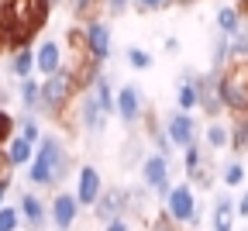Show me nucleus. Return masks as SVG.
I'll use <instances>...</instances> for the list:
<instances>
[{
    "instance_id": "obj_1",
    "label": "nucleus",
    "mask_w": 248,
    "mask_h": 231,
    "mask_svg": "<svg viewBox=\"0 0 248 231\" xmlns=\"http://www.w3.org/2000/svg\"><path fill=\"white\" fill-rule=\"evenodd\" d=\"M48 11H52L48 0H4V4H0V21H4V28H7L11 45L14 49L28 45L45 28Z\"/></svg>"
},
{
    "instance_id": "obj_2",
    "label": "nucleus",
    "mask_w": 248,
    "mask_h": 231,
    "mask_svg": "<svg viewBox=\"0 0 248 231\" xmlns=\"http://www.w3.org/2000/svg\"><path fill=\"white\" fill-rule=\"evenodd\" d=\"M73 173V159H69V148L59 135H45L38 142V152H35V162L28 166V183L31 186H62Z\"/></svg>"
},
{
    "instance_id": "obj_3",
    "label": "nucleus",
    "mask_w": 248,
    "mask_h": 231,
    "mask_svg": "<svg viewBox=\"0 0 248 231\" xmlns=\"http://www.w3.org/2000/svg\"><path fill=\"white\" fill-rule=\"evenodd\" d=\"M79 93V76L73 66H62V69L48 80H42V111L52 117H62L69 107V100Z\"/></svg>"
},
{
    "instance_id": "obj_4",
    "label": "nucleus",
    "mask_w": 248,
    "mask_h": 231,
    "mask_svg": "<svg viewBox=\"0 0 248 231\" xmlns=\"http://www.w3.org/2000/svg\"><path fill=\"white\" fill-rule=\"evenodd\" d=\"M183 169H186V183H190L193 190H207L214 186V169H217V162H210V148L203 142L190 145L183 152Z\"/></svg>"
},
{
    "instance_id": "obj_5",
    "label": "nucleus",
    "mask_w": 248,
    "mask_h": 231,
    "mask_svg": "<svg viewBox=\"0 0 248 231\" xmlns=\"http://www.w3.org/2000/svg\"><path fill=\"white\" fill-rule=\"evenodd\" d=\"M141 183L166 204L169 193L176 190V183H172V162H169L166 155H159V152H152V155L141 162Z\"/></svg>"
},
{
    "instance_id": "obj_6",
    "label": "nucleus",
    "mask_w": 248,
    "mask_h": 231,
    "mask_svg": "<svg viewBox=\"0 0 248 231\" xmlns=\"http://www.w3.org/2000/svg\"><path fill=\"white\" fill-rule=\"evenodd\" d=\"M221 80H224V104H228V111L234 117L248 114V62H231Z\"/></svg>"
},
{
    "instance_id": "obj_7",
    "label": "nucleus",
    "mask_w": 248,
    "mask_h": 231,
    "mask_svg": "<svg viewBox=\"0 0 248 231\" xmlns=\"http://www.w3.org/2000/svg\"><path fill=\"white\" fill-rule=\"evenodd\" d=\"M83 35H86V52L97 66H107L114 55V35H110V24L104 17H86L83 24Z\"/></svg>"
},
{
    "instance_id": "obj_8",
    "label": "nucleus",
    "mask_w": 248,
    "mask_h": 231,
    "mask_svg": "<svg viewBox=\"0 0 248 231\" xmlns=\"http://www.w3.org/2000/svg\"><path fill=\"white\" fill-rule=\"evenodd\" d=\"M197 86H200V111L210 117V121H217L224 111H228V104H224V80H221V73H200L197 76Z\"/></svg>"
},
{
    "instance_id": "obj_9",
    "label": "nucleus",
    "mask_w": 248,
    "mask_h": 231,
    "mask_svg": "<svg viewBox=\"0 0 248 231\" xmlns=\"http://www.w3.org/2000/svg\"><path fill=\"white\" fill-rule=\"evenodd\" d=\"M200 200H197V190L190 183H176V190L169 193V200H166V214L179 224V228H190L193 214H197Z\"/></svg>"
},
{
    "instance_id": "obj_10",
    "label": "nucleus",
    "mask_w": 248,
    "mask_h": 231,
    "mask_svg": "<svg viewBox=\"0 0 248 231\" xmlns=\"http://www.w3.org/2000/svg\"><path fill=\"white\" fill-rule=\"evenodd\" d=\"M166 135H169V142L176 145V148H190V145H197L200 142V128H197V117L193 114H186V111H172V114H166Z\"/></svg>"
},
{
    "instance_id": "obj_11",
    "label": "nucleus",
    "mask_w": 248,
    "mask_h": 231,
    "mask_svg": "<svg viewBox=\"0 0 248 231\" xmlns=\"http://www.w3.org/2000/svg\"><path fill=\"white\" fill-rule=\"evenodd\" d=\"M17 211H21V224L28 231H45L52 224V214H48V204L42 200V197L35 190H28L21 193V200H17Z\"/></svg>"
},
{
    "instance_id": "obj_12",
    "label": "nucleus",
    "mask_w": 248,
    "mask_h": 231,
    "mask_svg": "<svg viewBox=\"0 0 248 231\" xmlns=\"http://www.w3.org/2000/svg\"><path fill=\"white\" fill-rule=\"evenodd\" d=\"M76 200H79V207H97V200L104 197V176H100V169L97 166H79V173H76Z\"/></svg>"
},
{
    "instance_id": "obj_13",
    "label": "nucleus",
    "mask_w": 248,
    "mask_h": 231,
    "mask_svg": "<svg viewBox=\"0 0 248 231\" xmlns=\"http://www.w3.org/2000/svg\"><path fill=\"white\" fill-rule=\"evenodd\" d=\"M76 124H79L83 131H90V135H104V128H107V114L100 111L97 97H93L90 90L79 93V104H76Z\"/></svg>"
},
{
    "instance_id": "obj_14",
    "label": "nucleus",
    "mask_w": 248,
    "mask_h": 231,
    "mask_svg": "<svg viewBox=\"0 0 248 231\" xmlns=\"http://www.w3.org/2000/svg\"><path fill=\"white\" fill-rule=\"evenodd\" d=\"M48 214H52V228L55 231H69L79 217V200H76V193L69 190H59L52 197V204H48Z\"/></svg>"
},
{
    "instance_id": "obj_15",
    "label": "nucleus",
    "mask_w": 248,
    "mask_h": 231,
    "mask_svg": "<svg viewBox=\"0 0 248 231\" xmlns=\"http://www.w3.org/2000/svg\"><path fill=\"white\" fill-rule=\"evenodd\" d=\"M117 117L128 124V128H135L145 117V97H141V90L135 83H124L117 90Z\"/></svg>"
},
{
    "instance_id": "obj_16",
    "label": "nucleus",
    "mask_w": 248,
    "mask_h": 231,
    "mask_svg": "<svg viewBox=\"0 0 248 231\" xmlns=\"http://www.w3.org/2000/svg\"><path fill=\"white\" fill-rule=\"evenodd\" d=\"M131 207H128V190L124 186H114V190H104V197L97 200V207H93V214H97L104 224H110V221H117V217H124Z\"/></svg>"
},
{
    "instance_id": "obj_17",
    "label": "nucleus",
    "mask_w": 248,
    "mask_h": 231,
    "mask_svg": "<svg viewBox=\"0 0 248 231\" xmlns=\"http://www.w3.org/2000/svg\"><path fill=\"white\" fill-rule=\"evenodd\" d=\"M234 217H238V200L231 197V190H221L210 207V231H234Z\"/></svg>"
},
{
    "instance_id": "obj_18",
    "label": "nucleus",
    "mask_w": 248,
    "mask_h": 231,
    "mask_svg": "<svg viewBox=\"0 0 248 231\" xmlns=\"http://www.w3.org/2000/svg\"><path fill=\"white\" fill-rule=\"evenodd\" d=\"M35 55H38V73L48 80V76H55L62 66H66V52H62V42L59 38H45L38 49H35Z\"/></svg>"
},
{
    "instance_id": "obj_19",
    "label": "nucleus",
    "mask_w": 248,
    "mask_h": 231,
    "mask_svg": "<svg viewBox=\"0 0 248 231\" xmlns=\"http://www.w3.org/2000/svg\"><path fill=\"white\" fill-rule=\"evenodd\" d=\"M197 76H200V73H190V69H183V73H179L176 107H179V111H186V114L200 111V86H197Z\"/></svg>"
},
{
    "instance_id": "obj_20",
    "label": "nucleus",
    "mask_w": 248,
    "mask_h": 231,
    "mask_svg": "<svg viewBox=\"0 0 248 231\" xmlns=\"http://www.w3.org/2000/svg\"><path fill=\"white\" fill-rule=\"evenodd\" d=\"M7 69H11V76H14L17 83L31 80V73L38 69V55H35V49H31V45H17V49L11 52V62H7Z\"/></svg>"
},
{
    "instance_id": "obj_21",
    "label": "nucleus",
    "mask_w": 248,
    "mask_h": 231,
    "mask_svg": "<svg viewBox=\"0 0 248 231\" xmlns=\"http://www.w3.org/2000/svg\"><path fill=\"white\" fill-rule=\"evenodd\" d=\"M203 145L210 148V152H224V148H231V124L228 121H207V128H203Z\"/></svg>"
},
{
    "instance_id": "obj_22",
    "label": "nucleus",
    "mask_w": 248,
    "mask_h": 231,
    "mask_svg": "<svg viewBox=\"0 0 248 231\" xmlns=\"http://www.w3.org/2000/svg\"><path fill=\"white\" fill-rule=\"evenodd\" d=\"M35 152H38V145L24 142L21 135H14V138H11V145L4 148V155H7V162H11L14 169H28L31 162H35Z\"/></svg>"
},
{
    "instance_id": "obj_23",
    "label": "nucleus",
    "mask_w": 248,
    "mask_h": 231,
    "mask_svg": "<svg viewBox=\"0 0 248 231\" xmlns=\"http://www.w3.org/2000/svg\"><path fill=\"white\" fill-rule=\"evenodd\" d=\"M90 93L97 97V104H100V111L110 117V114H117V93H114V86H110V80L100 73L97 80H93V86H90Z\"/></svg>"
},
{
    "instance_id": "obj_24",
    "label": "nucleus",
    "mask_w": 248,
    "mask_h": 231,
    "mask_svg": "<svg viewBox=\"0 0 248 231\" xmlns=\"http://www.w3.org/2000/svg\"><path fill=\"white\" fill-rule=\"evenodd\" d=\"M234 59H231V42H228V35H221L217 31V38H214V49H210V73H228V66H231Z\"/></svg>"
},
{
    "instance_id": "obj_25",
    "label": "nucleus",
    "mask_w": 248,
    "mask_h": 231,
    "mask_svg": "<svg viewBox=\"0 0 248 231\" xmlns=\"http://www.w3.org/2000/svg\"><path fill=\"white\" fill-rule=\"evenodd\" d=\"M214 24H217V31L221 35H234V31L245 24V17H241V7H234V4H224V7H217V14H214Z\"/></svg>"
},
{
    "instance_id": "obj_26",
    "label": "nucleus",
    "mask_w": 248,
    "mask_h": 231,
    "mask_svg": "<svg viewBox=\"0 0 248 231\" xmlns=\"http://www.w3.org/2000/svg\"><path fill=\"white\" fill-rule=\"evenodd\" d=\"M17 97H21V107L28 114H42V80H24L17 83Z\"/></svg>"
},
{
    "instance_id": "obj_27",
    "label": "nucleus",
    "mask_w": 248,
    "mask_h": 231,
    "mask_svg": "<svg viewBox=\"0 0 248 231\" xmlns=\"http://www.w3.org/2000/svg\"><path fill=\"white\" fill-rule=\"evenodd\" d=\"M231 148H234L238 155L248 152V114H238V117L231 121Z\"/></svg>"
},
{
    "instance_id": "obj_28",
    "label": "nucleus",
    "mask_w": 248,
    "mask_h": 231,
    "mask_svg": "<svg viewBox=\"0 0 248 231\" xmlns=\"http://www.w3.org/2000/svg\"><path fill=\"white\" fill-rule=\"evenodd\" d=\"M221 183H224L228 190H234V186L245 183V162H241V159H228L224 166H221Z\"/></svg>"
},
{
    "instance_id": "obj_29",
    "label": "nucleus",
    "mask_w": 248,
    "mask_h": 231,
    "mask_svg": "<svg viewBox=\"0 0 248 231\" xmlns=\"http://www.w3.org/2000/svg\"><path fill=\"white\" fill-rule=\"evenodd\" d=\"M17 135L24 138V142H31V145H38L45 135H42V124H38V114H24L21 121H17Z\"/></svg>"
},
{
    "instance_id": "obj_30",
    "label": "nucleus",
    "mask_w": 248,
    "mask_h": 231,
    "mask_svg": "<svg viewBox=\"0 0 248 231\" xmlns=\"http://www.w3.org/2000/svg\"><path fill=\"white\" fill-rule=\"evenodd\" d=\"M148 138H152V145H155V152H159V155H172V142H169V135H166V128H159V124H155V117H148Z\"/></svg>"
},
{
    "instance_id": "obj_31",
    "label": "nucleus",
    "mask_w": 248,
    "mask_h": 231,
    "mask_svg": "<svg viewBox=\"0 0 248 231\" xmlns=\"http://www.w3.org/2000/svg\"><path fill=\"white\" fill-rule=\"evenodd\" d=\"M228 42H231V59L234 62H248V21L234 31Z\"/></svg>"
},
{
    "instance_id": "obj_32",
    "label": "nucleus",
    "mask_w": 248,
    "mask_h": 231,
    "mask_svg": "<svg viewBox=\"0 0 248 231\" xmlns=\"http://www.w3.org/2000/svg\"><path fill=\"white\" fill-rule=\"evenodd\" d=\"M121 159H124L121 166H128V169H131L135 162L141 166V162H145L148 155H141V142H138V138H128V142H124V152H121Z\"/></svg>"
},
{
    "instance_id": "obj_33",
    "label": "nucleus",
    "mask_w": 248,
    "mask_h": 231,
    "mask_svg": "<svg viewBox=\"0 0 248 231\" xmlns=\"http://www.w3.org/2000/svg\"><path fill=\"white\" fill-rule=\"evenodd\" d=\"M17 135V124H14V117L0 107V152H4L7 145H11V138Z\"/></svg>"
},
{
    "instance_id": "obj_34",
    "label": "nucleus",
    "mask_w": 248,
    "mask_h": 231,
    "mask_svg": "<svg viewBox=\"0 0 248 231\" xmlns=\"http://www.w3.org/2000/svg\"><path fill=\"white\" fill-rule=\"evenodd\" d=\"M148 186H131L128 190V207L135 211V214H145V207H148Z\"/></svg>"
},
{
    "instance_id": "obj_35",
    "label": "nucleus",
    "mask_w": 248,
    "mask_h": 231,
    "mask_svg": "<svg viewBox=\"0 0 248 231\" xmlns=\"http://www.w3.org/2000/svg\"><path fill=\"white\" fill-rule=\"evenodd\" d=\"M17 228H21V211L4 204L0 207V231H17Z\"/></svg>"
},
{
    "instance_id": "obj_36",
    "label": "nucleus",
    "mask_w": 248,
    "mask_h": 231,
    "mask_svg": "<svg viewBox=\"0 0 248 231\" xmlns=\"http://www.w3.org/2000/svg\"><path fill=\"white\" fill-rule=\"evenodd\" d=\"M124 59H128V66H131V69H152V55H148L145 49H138V45H131Z\"/></svg>"
},
{
    "instance_id": "obj_37",
    "label": "nucleus",
    "mask_w": 248,
    "mask_h": 231,
    "mask_svg": "<svg viewBox=\"0 0 248 231\" xmlns=\"http://www.w3.org/2000/svg\"><path fill=\"white\" fill-rule=\"evenodd\" d=\"M176 0H135V7L141 11V14H152V11H166V7H172Z\"/></svg>"
},
{
    "instance_id": "obj_38",
    "label": "nucleus",
    "mask_w": 248,
    "mask_h": 231,
    "mask_svg": "<svg viewBox=\"0 0 248 231\" xmlns=\"http://www.w3.org/2000/svg\"><path fill=\"white\" fill-rule=\"evenodd\" d=\"M131 4H135V0H104V11H107L110 17H121Z\"/></svg>"
},
{
    "instance_id": "obj_39",
    "label": "nucleus",
    "mask_w": 248,
    "mask_h": 231,
    "mask_svg": "<svg viewBox=\"0 0 248 231\" xmlns=\"http://www.w3.org/2000/svg\"><path fill=\"white\" fill-rule=\"evenodd\" d=\"M148 231H179V224H176L169 214H162V217H155V221H152V228H148Z\"/></svg>"
},
{
    "instance_id": "obj_40",
    "label": "nucleus",
    "mask_w": 248,
    "mask_h": 231,
    "mask_svg": "<svg viewBox=\"0 0 248 231\" xmlns=\"http://www.w3.org/2000/svg\"><path fill=\"white\" fill-rule=\"evenodd\" d=\"M69 4H73V11H76V14H83V17H86L93 7H100L104 0H69Z\"/></svg>"
},
{
    "instance_id": "obj_41",
    "label": "nucleus",
    "mask_w": 248,
    "mask_h": 231,
    "mask_svg": "<svg viewBox=\"0 0 248 231\" xmlns=\"http://www.w3.org/2000/svg\"><path fill=\"white\" fill-rule=\"evenodd\" d=\"M11 173H14V166L7 162V155L0 152V183H11Z\"/></svg>"
},
{
    "instance_id": "obj_42",
    "label": "nucleus",
    "mask_w": 248,
    "mask_h": 231,
    "mask_svg": "<svg viewBox=\"0 0 248 231\" xmlns=\"http://www.w3.org/2000/svg\"><path fill=\"white\" fill-rule=\"evenodd\" d=\"M107 231H131V224L124 221V217H117V221H110V224H104Z\"/></svg>"
},
{
    "instance_id": "obj_43",
    "label": "nucleus",
    "mask_w": 248,
    "mask_h": 231,
    "mask_svg": "<svg viewBox=\"0 0 248 231\" xmlns=\"http://www.w3.org/2000/svg\"><path fill=\"white\" fill-rule=\"evenodd\" d=\"M162 49H166V52H169V55H176V52H179V49H183V45H179V38H172V35H169V38H166V42H162Z\"/></svg>"
},
{
    "instance_id": "obj_44",
    "label": "nucleus",
    "mask_w": 248,
    "mask_h": 231,
    "mask_svg": "<svg viewBox=\"0 0 248 231\" xmlns=\"http://www.w3.org/2000/svg\"><path fill=\"white\" fill-rule=\"evenodd\" d=\"M238 217H248V190L238 197Z\"/></svg>"
},
{
    "instance_id": "obj_45",
    "label": "nucleus",
    "mask_w": 248,
    "mask_h": 231,
    "mask_svg": "<svg viewBox=\"0 0 248 231\" xmlns=\"http://www.w3.org/2000/svg\"><path fill=\"white\" fill-rule=\"evenodd\" d=\"M4 45H11V38H7V28H4V21H0V49Z\"/></svg>"
},
{
    "instance_id": "obj_46",
    "label": "nucleus",
    "mask_w": 248,
    "mask_h": 231,
    "mask_svg": "<svg viewBox=\"0 0 248 231\" xmlns=\"http://www.w3.org/2000/svg\"><path fill=\"white\" fill-rule=\"evenodd\" d=\"M7 186L11 183H0V207H4V200H7Z\"/></svg>"
},
{
    "instance_id": "obj_47",
    "label": "nucleus",
    "mask_w": 248,
    "mask_h": 231,
    "mask_svg": "<svg viewBox=\"0 0 248 231\" xmlns=\"http://www.w3.org/2000/svg\"><path fill=\"white\" fill-rule=\"evenodd\" d=\"M4 104H7V90H4V86H0V107H4Z\"/></svg>"
},
{
    "instance_id": "obj_48",
    "label": "nucleus",
    "mask_w": 248,
    "mask_h": 231,
    "mask_svg": "<svg viewBox=\"0 0 248 231\" xmlns=\"http://www.w3.org/2000/svg\"><path fill=\"white\" fill-rule=\"evenodd\" d=\"M179 4H197V0H179Z\"/></svg>"
},
{
    "instance_id": "obj_49",
    "label": "nucleus",
    "mask_w": 248,
    "mask_h": 231,
    "mask_svg": "<svg viewBox=\"0 0 248 231\" xmlns=\"http://www.w3.org/2000/svg\"><path fill=\"white\" fill-rule=\"evenodd\" d=\"M48 4H52V7H55V4H62V0H48Z\"/></svg>"
},
{
    "instance_id": "obj_50",
    "label": "nucleus",
    "mask_w": 248,
    "mask_h": 231,
    "mask_svg": "<svg viewBox=\"0 0 248 231\" xmlns=\"http://www.w3.org/2000/svg\"><path fill=\"white\" fill-rule=\"evenodd\" d=\"M245 231H248V228H245Z\"/></svg>"
}]
</instances>
